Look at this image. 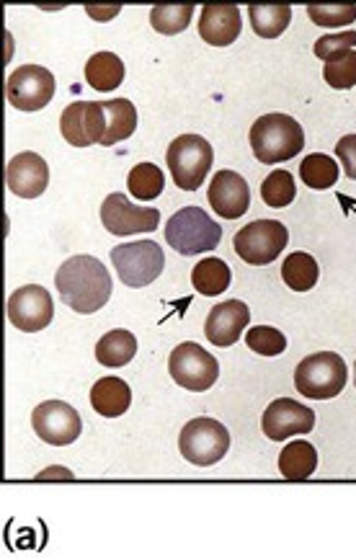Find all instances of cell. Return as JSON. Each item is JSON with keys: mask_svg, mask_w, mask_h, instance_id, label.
<instances>
[{"mask_svg": "<svg viewBox=\"0 0 356 560\" xmlns=\"http://www.w3.org/2000/svg\"><path fill=\"white\" fill-rule=\"evenodd\" d=\"M54 287H58L60 300L80 316L99 313L112 300V277H109L106 266L93 256L67 258L54 275Z\"/></svg>", "mask_w": 356, "mask_h": 560, "instance_id": "1", "label": "cell"}, {"mask_svg": "<svg viewBox=\"0 0 356 560\" xmlns=\"http://www.w3.org/2000/svg\"><path fill=\"white\" fill-rule=\"evenodd\" d=\"M251 148L262 163H282L303 153L305 132L287 114H266L251 127Z\"/></svg>", "mask_w": 356, "mask_h": 560, "instance_id": "2", "label": "cell"}, {"mask_svg": "<svg viewBox=\"0 0 356 560\" xmlns=\"http://www.w3.org/2000/svg\"><path fill=\"white\" fill-rule=\"evenodd\" d=\"M166 241L181 256L207 254L220 245L223 228L202 207H183L168 220Z\"/></svg>", "mask_w": 356, "mask_h": 560, "instance_id": "3", "label": "cell"}, {"mask_svg": "<svg viewBox=\"0 0 356 560\" xmlns=\"http://www.w3.org/2000/svg\"><path fill=\"white\" fill-rule=\"evenodd\" d=\"M346 361L335 352H318L305 357L294 370V387L310 400L335 398L346 387Z\"/></svg>", "mask_w": 356, "mask_h": 560, "instance_id": "4", "label": "cell"}, {"mask_svg": "<svg viewBox=\"0 0 356 560\" xmlns=\"http://www.w3.org/2000/svg\"><path fill=\"white\" fill-rule=\"evenodd\" d=\"M166 161L176 187L183 191H196L207 179L215 153H212L209 142L200 135H181V138L170 142Z\"/></svg>", "mask_w": 356, "mask_h": 560, "instance_id": "5", "label": "cell"}, {"mask_svg": "<svg viewBox=\"0 0 356 560\" xmlns=\"http://www.w3.org/2000/svg\"><path fill=\"white\" fill-rule=\"evenodd\" d=\"M178 447H181L183 460L191 466L209 468L228 455L230 434L220 421L202 416V419L189 421L183 427L181 436H178Z\"/></svg>", "mask_w": 356, "mask_h": 560, "instance_id": "6", "label": "cell"}, {"mask_svg": "<svg viewBox=\"0 0 356 560\" xmlns=\"http://www.w3.org/2000/svg\"><path fill=\"white\" fill-rule=\"evenodd\" d=\"M112 264L122 282L140 290V287L153 284L163 275L166 256H163V249L155 241H135L116 245L112 251Z\"/></svg>", "mask_w": 356, "mask_h": 560, "instance_id": "7", "label": "cell"}, {"mask_svg": "<svg viewBox=\"0 0 356 560\" xmlns=\"http://www.w3.org/2000/svg\"><path fill=\"white\" fill-rule=\"evenodd\" d=\"M290 243V233L279 220H256L249 222L243 230H238L232 249L236 254L251 266H266L277 262Z\"/></svg>", "mask_w": 356, "mask_h": 560, "instance_id": "8", "label": "cell"}, {"mask_svg": "<svg viewBox=\"0 0 356 560\" xmlns=\"http://www.w3.org/2000/svg\"><path fill=\"white\" fill-rule=\"evenodd\" d=\"M168 372L176 385L194 393H204L220 378V361L212 357L207 349H202L200 344L187 341V344H178L174 354H170Z\"/></svg>", "mask_w": 356, "mask_h": 560, "instance_id": "9", "label": "cell"}, {"mask_svg": "<svg viewBox=\"0 0 356 560\" xmlns=\"http://www.w3.org/2000/svg\"><path fill=\"white\" fill-rule=\"evenodd\" d=\"M9 104L18 112H39L54 99V75L42 65H24L9 75Z\"/></svg>", "mask_w": 356, "mask_h": 560, "instance_id": "10", "label": "cell"}, {"mask_svg": "<svg viewBox=\"0 0 356 560\" xmlns=\"http://www.w3.org/2000/svg\"><path fill=\"white\" fill-rule=\"evenodd\" d=\"M101 222L116 238L153 233L157 222H161V212L155 207H135L125 194L114 191L101 204Z\"/></svg>", "mask_w": 356, "mask_h": 560, "instance_id": "11", "label": "cell"}, {"mask_svg": "<svg viewBox=\"0 0 356 560\" xmlns=\"http://www.w3.org/2000/svg\"><path fill=\"white\" fill-rule=\"evenodd\" d=\"M31 427L37 436L52 447H67L80 436V416L71 403L63 400H47L42 406L34 408Z\"/></svg>", "mask_w": 356, "mask_h": 560, "instance_id": "12", "label": "cell"}, {"mask_svg": "<svg viewBox=\"0 0 356 560\" xmlns=\"http://www.w3.org/2000/svg\"><path fill=\"white\" fill-rule=\"evenodd\" d=\"M60 132L75 148H88L104 140L106 112L101 101H75L60 117Z\"/></svg>", "mask_w": 356, "mask_h": 560, "instance_id": "13", "label": "cell"}, {"mask_svg": "<svg viewBox=\"0 0 356 560\" xmlns=\"http://www.w3.org/2000/svg\"><path fill=\"white\" fill-rule=\"evenodd\" d=\"M54 318V303L50 292L39 284L18 287L9 297V320L18 331L37 333L44 331Z\"/></svg>", "mask_w": 356, "mask_h": 560, "instance_id": "14", "label": "cell"}, {"mask_svg": "<svg viewBox=\"0 0 356 560\" xmlns=\"http://www.w3.org/2000/svg\"><path fill=\"white\" fill-rule=\"evenodd\" d=\"M262 429L271 442H284L290 436L310 434L315 429V411L292 398H279L264 411Z\"/></svg>", "mask_w": 356, "mask_h": 560, "instance_id": "15", "label": "cell"}, {"mask_svg": "<svg viewBox=\"0 0 356 560\" xmlns=\"http://www.w3.org/2000/svg\"><path fill=\"white\" fill-rule=\"evenodd\" d=\"M5 183L22 200H37L50 187V166H47L42 155L18 153L5 166Z\"/></svg>", "mask_w": 356, "mask_h": 560, "instance_id": "16", "label": "cell"}, {"mask_svg": "<svg viewBox=\"0 0 356 560\" xmlns=\"http://www.w3.org/2000/svg\"><path fill=\"white\" fill-rule=\"evenodd\" d=\"M207 200L225 220H238L251 207V189L236 170H217L209 183Z\"/></svg>", "mask_w": 356, "mask_h": 560, "instance_id": "17", "label": "cell"}, {"mask_svg": "<svg viewBox=\"0 0 356 560\" xmlns=\"http://www.w3.org/2000/svg\"><path fill=\"white\" fill-rule=\"evenodd\" d=\"M251 323V310L249 305L241 303V300H228V303L215 305L209 310L207 323H204V333L215 346H228L238 344V339L243 336L245 326Z\"/></svg>", "mask_w": 356, "mask_h": 560, "instance_id": "18", "label": "cell"}, {"mask_svg": "<svg viewBox=\"0 0 356 560\" xmlns=\"http://www.w3.org/2000/svg\"><path fill=\"white\" fill-rule=\"evenodd\" d=\"M243 18L238 5H204L200 16V34L212 47H228L241 37Z\"/></svg>", "mask_w": 356, "mask_h": 560, "instance_id": "19", "label": "cell"}, {"mask_svg": "<svg viewBox=\"0 0 356 560\" xmlns=\"http://www.w3.org/2000/svg\"><path fill=\"white\" fill-rule=\"evenodd\" d=\"M91 406L99 416L116 419V416L127 413V408L132 406V391H129L125 380L101 378L91 387Z\"/></svg>", "mask_w": 356, "mask_h": 560, "instance_id": "20", "label": "cell"}, {"mask_svg": "<svg viewBox=\"0 0 356 560\" xmlns=\"http://www.w3.org/2000/svg\"><path fill=\"white\" fill-rule=\"evenodd\" d=\"M125 80V63L119 60V54L114 52H99L91 54V60L86 63V84L96 88L99 93H112L114 88L122 86Z\"/></svg>", "mask_w": 356, "mask_h": 560, "instance_id": "21", "label": "cell"}, {"mask_svg": "<svg viewBox=\"0 0 356 560\" xmlns=\"http://www.w3.org/2000/svg\"><path fill=\"white\" fill-rule=\"evenodd\" d=\"M106 112V135L101 140V145L112 148L116 142L132 138V132L137 129V109L129 99H112V101H101Z\"/></svg>", "mask_w": 356, "mask_h": 560, "instance_id": "22", "label": "cell"}, {"mask_svg": "<svg viewBox=\"0 0 356 560\" xmlns=\"http://www.w3.org/2000/svg\"><path fill=\"white\" fill-rule=\"evenodd\" d=\"M318 468V449L310 442H290L279 455V470L287 481H307Z\"/></svg>", "mask_w": 356, "mask_h": 560, "instance_id": "23", "label": "cell"}, {"mask_svg": "<svg viewBox=\"0 0 356 560\" xmlns=\"http://www.w3.org/2000/svg\"><path fill=\"white\" fill-rule=\"evenodd\" d=\"M137 354V339L132 331H125V328H116V331H109L106 336H101L99 344H96V359L104 367H125L132 361Z\"/></svg>", "mask_w": 356, "mask_h": 560, "instance_id": "24", "label": "cell"}, {"mask_svg": "<svg viewBox=\"0 0 356 560\" xmlns=\"http://www.w3.org/2000/svg\"><path fill=\"white\" fill-rule=\"evenodd\" d=\"M230 282H232L230 266L225 264L223 258H204V262L196 264L194 271H191V284H194V290L204 297L223 295V292L230 287Z\"/></svg>", "mask_w": 356, "mask_h": 560, "instance_id": "25", "label": "cell"}, {"mask_svg": "<svg viewBox=\"0 0 356 560\" xmlns=\"http://www.w3.org/2000/svg\"><path fill=\"white\" fill-rule=\"evenodd\" d=\"M251 26L258 37L264 39H277L287 31V26L292 22V9L290 5H249Z\"/></svg>", "mask_w": 356, "mask_h": 560, "instance_id": "26", "label": "cell"}, {"mask_svg": "<svg viewBox=\"0 0 356 560\" xmlns=\"http://www.w3.org/2000/svg\"><path fill=\"white\" fill-rule=\"evenodd\" d=\"M127 187L132 191L135 200L153 202L163 194V189H166V176H163V170L157 168L155 163H140V166L129 170Z\"/></svg>", "mask_w": 356, "mask_h": 560, "instance_id": "27", "label": "cell"}, {"mask_svg": "<svg viewBox=\"0 0 356 560\" xmlns=\"http://www.w3.org/2000/svg\"><path fill=\"white\" fill-rule=\"evenodd\" d=\"M320 269L310 254H292L282 264V279L294 292H307L318 284Z\"/></svg>", "mask_w": 356, "mask_h": 560, "instance_id": "28", "label": "cell"}, {"mask_svg": "<svg viewBox=\"0 0 356 560\" xmlns=\"http://www.w3.org/2000/svg\"><path fill=\"white\" fill-rule=\"evenodd\" d=\"M300 179L310 189H331L339 181V163L323 153L307 155L300 166Z\"/></svg>", "mask_w": 356, "mask_h": 560, "instance_id": "29", "label": "cell"}, {"mask_svg": "<svg viewBox=\"0 0 356 560\" xmlns=\"http://www.w3.org/2000/svg\"><path fill=\"white\" fill-rule=\"evenodd\" d=\"M191 16H194V5H155L150 11V24L157 34H166V37H174V34H181L191 24Z\"/></svg>", "mask_w": 356, "mask_h": 560, "instance_id": "30", "label": "cell"}, {"mask_svg": "<svg viewBox=\"0 0 356 560\" xmlns=\"http://www.w3.org/2000/svg\"><path fill=\"white\" fill-rule=\"evenodd\" d=\"M294 194H297V187H294L290 170H274V174L266 176L262 196L269 207H287V204H292Z\"/></svg>", "mask_w": 356, "mask_h": 560, "instance_id": "31", "label": "cell"}, {"mask_svg": "<svg viewBox=\"0 0 356 560\" xmlns=\"http://www.w3.org/2000/svg\"><path fill=\"white\" fill-rule=\"evenodd\" d=\"M245 344H249L251 352L262 354V357H279L287 349V336L271 326H256L245 333Z\"/></svg>", "mask_w": 356, "mask_h": 560, "instance_id": "32", "label": "cell"}, {"mask_svg": "<svg viewBox=\"0 0 356 560\" xmlns=\"http://www.w3.org/2000/svg\"><path fill=\"white\" fill-rule=\"evenodd\" d=\"M323 78L331 88H339V91H346V88L356 86V52L348 50L339 58L328 60L323 67Z\"/></svg>", "mask_w": 356, "mask_h": 560, "instance_id": "33", "label": "cell"}, {"mask_svg": "<svg viewBox=\"0 0 356 560\" xmlns=\"http://www.w3.org/2000/svg\"><path fill=\"white\" fill-rule=\"evenodd\" d=\"M307 16L313 24L335 29V26H348L356 22V5H307Z\"/></svg>", "mask_w": 356, "mask_h": 560, "instance_id": "34", "label": "cell"}, {"mask_svg": "<svg viewBox=\"0 0 356 560\" xmlns=\"http://www.w3.org/2000/svg\"><path fill=\"white\" fill-rule=\"evenodd\" d=\"M356 47V31H344V34H326L323 39H318L315 42V54H318L320 60H333L339 58V54H344L348 50H354Z\"/></svg>", "mask_w": 356, "mask_h": 560, "instance_id": "35", "label": "cell"}, {"mask_svg": "<svg viewBox=\"0 0 356 560\" xmlns=\"http://www.w3.org/2000/svg\"><path fill=\"white\" fill-rule=\"evenodd\" d=\"M335 155L341 158L346 179L356 181V135H346V138L335 142Z\"/></svg>", "mask_w": 356, "mask_h": 560, "instance_id": "36", "label": "cell"}, {"mask_svg": "<svg viewBox=\"0 0 356 560\" xmlns=\"http://www.w3.org/2000/svg\"><path fill=\"white\" fill-rule=\"evenodd\" d=\"M86 13L91 18H99V22H106V18H114L119 13V5H112V9H96V5H86Z\"/></svg>", "mask_w": 356, "mask_h": 560, "instance_id": "37", "label": "cell"}, {"mask_svg": "<svg viewBox=\"0 0 356 560\" xmlns=\"http://www.w3.org/2000/svg\"><path fill=\"white\" fill-rule=\"evenodd\" d=\"M37 478L39 481H47V478H50V481H58V478H63V481H73V473L65 468H50V470H44V473H39Z\"/></svg>", "mask_w": 356, "mask_h": 560, "instance_id": "38", "label": "cell"}, {"mask_svg": "<svg viewBox=\"0 0 356 560\" xmlns=\"http://www.w3.org/2000/svg\"><path fill=\"white\" fill-rule=\"evenodd\" d=\"M354 370H356V365H354ZM354 385H356V382H354Z\"/></svg>", "mask_w": 356, "mask_h": 560, "instance_id": "39", "label": "cell"}]
</instances>
